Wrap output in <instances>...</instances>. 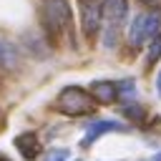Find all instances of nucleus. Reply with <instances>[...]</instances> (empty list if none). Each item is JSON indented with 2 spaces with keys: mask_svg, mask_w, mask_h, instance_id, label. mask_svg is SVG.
I'll list each match as a JSON object with an SVG mask.
<instances>
[{
  "mask_svg": "<svg viewBox=\"0 0 161 161\" xmlns=\"http://www.w3.org/2000/svg\"><path fill=\"white\" fill-rule=\"evenodd\" d=\"M73 13L68 0H43L40 3V23L48 38H60L70 28Z\"/></svg>",
  "mask_w": 161,
  "mask_h": 161,
  "instance_id": "nucleus-1",
  "label": "nucleus"
},
{
  "mask_svg": "<svg viewBox=\"0 0 161 161\" xmlns=\"http://www.w3.org/2000/svg\"><path fill=\"white\" fill-rule=\"evenodd\" d=\"M128 15V0H103V48H116L121 28Z\"/></svg>",
  "mask_w": 161,
  "mask_h": 161,
  "instance_id": "nucleus-2",
  "label": "nucleus"
},
{
  "mask_svg": "<svg viewBox=\"0 0 161 161\" xmlns=\"http://www.w3.org/2000/svg\"><path fill=\"white\" fill-rule=\"evenodd\" d=\"M55 111L65 116H86L96 111V98L80 86H65L55 98Z\"/></svg>",
  "mask_w": 161,
  "mask_h": 161,
  "instance_id": "nucleus-3",
  "label": "nucleus"
},
{
  "mask_svg": "<svg viewBox=\"0 0 161 161\" xmlns=\"http://www.w3.org/2000/svg\"><path fill=\"white\" fill-rule=\"evenodd\" d=\"M158 33H161V13H156V10L138 13L128 28V43H131V48H141Z\"/></svg>",
  "mask_w": 161,
  "mask_h": 161,
  "instance_id": "nucleus-4",
  "label": "nucleus"
},
{
  "mask_svg": "<svg viewBox=\"0 0 161 161\" xmlns=\"http://www.w3.org/2000/svg\"><path fill=\"white\" fill-rule=\"evenodd\" d=\"M80 8V30L86 38H96L103 23V0H78Z\"/></svg>",
  "mask_w": 161,
  "mask_h": 161,
  "instance_id": "nucleus-5",
  "label": "nucleus"
},
{
  "mask_svg": "<svg viewBox=\"0 0 161 161\" xmlns=\"http://www.w3.org/2000/svg\"><path fill=\"white\" fill-rule=\"evenodd\" d=\"M123 131H128V126H123L121 121H113V118L93 121V123L86 126V133H83V138H80V146H83V148H91L101 136H106V133H123Z\"/></svg>",
  "mask_w": 161,
  "mask_h": 161,
  "instance_id": "nucleus-6",
  "label": "nucleus"
},
{
  "mask_svg": "<svg viewBox=\"0 0 161 161\" xmlns=\"http://www.w3.org/2000/svg\"><path fill=\"white\" fill-rule=\"evenodd\" d=\"M15 148H18V153L25 158V161H33L38 153H40V141H38V136L35 133H20V136H15Z\"/></svg>",
  "mask_w": 161,
  "mask_h": 161,
  "instance_id": "nucleus-7",
  "label": "nucleus"
},
{
  "mask_svg": "<svg viewBox=\"0 0 161 161\" xmlns=\"http://www.w3.org/2000/svg\"><path fill=\"white\" fill-rule=\"evenodd\" d=\"M88 93L96 98V103H113V101L118 98L116 83H113V80H93Z\"/></svg>",
  "mask_w": 161,
  "mask_h": 161,
  "instance_id": "nucleus-8",
  "label": "nucleus"
},
{
  "mask_svg": "<svg viewBox=\"0 0 161 161\" xmlns=\"http://www.w3.org/2000/svg\"><path fill=\"white\" fill-rule=\"evenodd\" d=\"M23 45L35 58H48V53H50V45L45 40V35H40V33H25L23 35Z\"/></svg>",
  "mask_w": 161,
  "mask_h": 161,
  "instance_id": "nucleus-9",
  "label": "nucleus"
},
{
  "mask_svg": "<svg viewBox=\"0 0 161 161\" xmlns=\"http://www.w3.org/2000/svg\"><path fill=\"white\" fill-rule=\"evenodd\" d=\"M121 113H123L128 121H133V123H141V121L146 118V111H143V106H138V103H133V101H123V106H121Z\"/></svg>",
  "mask_w": 161,
  "mask_h": 161,
  "instance_id": "nucleus-10",
  "label": "nucleus"
},
{
  "mask_svg": "<svg viewBox=\"0 0 161 161\" xmlns=\"http://www.w3.org/2000/svg\"><path fill=\"white\" fill-rule=\"evenodd\" d=\"M15 63H18V50H15L10 43L0 40V65H3V68H13Z\"/></svg>",
  "mask_w": 161,
  "mask_h": 161,
  "instance_id": "nucleus-11",
  "label": "nucleus"
},
{
  "mask_svg": "<svg viewBox=\"0 0 161 161\" xmlns=\"http://www.w3.org/2000/svg\"><path fill=\"white\" fill-rule=\"evenodd\" d=\"M161 58V33L158 35H153L151 40H148V53H146V68H151V65H156V60Z\"/></svg>",
  "mask_w": 161,
  "mask_h": 161,
  "instance_id": "nucleus-12",
  "label": "nucleus"
},
{
  "mask_svg": "<svg viewBox=\"0 0 161 161\" xmlns=\"http://www.w3.org/2000/svg\"><path fill=\"white\" fill-rule=\"evenodd\" d=\"M116 93L118 96H123V98H133L136 96V83L128 78V80H121V83H116Z\"/></svg>",
  "mask_w": 161,
  "mask_h": 161,
  "instance_id": "nucleus-13",
  "label": "nucleus"
},
{
  "mask_svg": "<svg viewBox=\"0 0 161 161\" xmlns=\"http://www.w3.org/2000/svg\"><path fill=\"white\" fill-rule=\"evenodd\" d=\"M68 148H50L45 156H43V161H68Z\"/></svg>",
  "mask_w": 161,
  "mask_h": 161,
  "instance_id": "nucleus-14",
  "label": "nucleus"
},
{
  "mask_svg": "<svg viewBox=\"0 0 161 161\" xmlns=\"http://www.w3.org/2000/svg\"><path fill=\"white\" fill-rule=\"evenodd\" d=\"M156 93H158V98H161V70H158V75H156Z\"/></svg>",
  "mask_w": 161,
  "mask_h": 161,
  "instance_id": "nucleus-15",
  "label": "nucleus"
},
{
  "mask_svg": "<svg viewBox=\"0 0 161 161\" xmlns=\"http://www.w3.org/2000/svg\"><path fill=\"white\" fill-rule=\"evenodd\" d=\"M143 5H151V8H156V5H161V0H141Z\"/></svg>",
  "mask_w": 161,
  "mask_h": 161,
  "instance_id": "nucleus-16",
  "label": "nucleus"
},
{
  "mask_svg": "<svg viewBox=\"0 0 161 161\" xmlns=\"http://www.w3.org/2000/svg\"><path fill=\"white\" fill-rule=\"evenodd\" d=\"M148 161H161V151H156V153H153V156H151Z\"/></svg>",
  "mask_w": 161,
  "mask_h": 161,
  "instance_id": "nucleus-17",
  "label": "nucleus"
}]
</instances>
